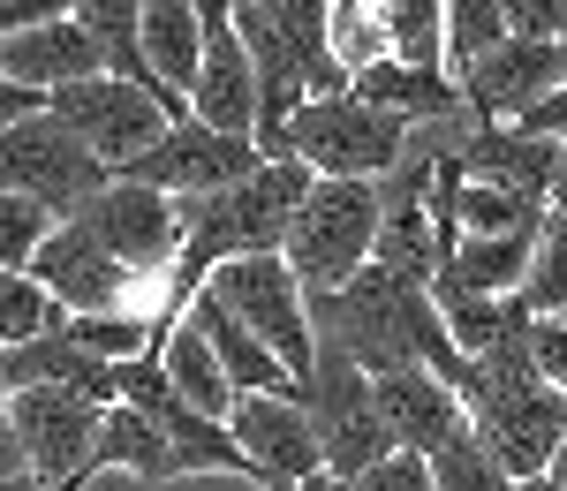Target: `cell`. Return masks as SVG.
Listing matches in <instances>:
<instances>
[{
	"instance_id": "obj_1",
	"label": "cell",
	"mask_w": 567,
	"mask_h": 491,
	"mask_svg": "<svg viewBox=\"0 0 567 491\" xmlns=\"http://www.w3.org/2000/svg\"><path fill=\"white\" fill-rule=\"evenodd\" d=\"M310 325L318 341H341L371 378L393 370V363H432L439 378H470V356L454 341V325L439 311L432 280H401L379 258L363 272H349L341 288H310Z\"/></svg>"
},
{
	"instance_id": "obj_2",
	"label": "cell",
	"mask_w": 567,
	"mask_h": 491,
	"mask_svg": "<svg viewBox=\"0 0 567 491\" xmlns=\"http://www.w3.org/2000/svg\"><path fill=\"white\" fill-rule=\"evenodd\" d=\"M310 181L318 175H310L296 152H265L250 175L219 181V189H197V197H175V212H182V258H175L182 303L213 280V265L250 258V250H280V234H288V220H296Z\"/></svg>"
},
{
	"instance_id": "obj_3",
	"label": "cell",
	"mask_w": 567,
	"mask_h": 491,
	"mask_svg": "<svg viewBox=\"0 0 567 491\" xmlns=\"http://www.w3.org/2000/svg\"><path fill=\"white\" fill-rule=\"evenodd\" d=\"M462 416L484 439V453L507 477H545L567 439V394L545 370H499V363H470L462 378Z\"/></svg>"
},
{
	"instance_id": "obj_4",
	"label": "cell",
	"mask_w": 567,
	"mask_h": 491,
	"mask_svg": "<svg viewBox=\"0 0 567 491\" xmlns=\"http://www.w3.org/2000/svg\"><path fill=\"white\" fill-rule=\"evenodd\" d=\"M379 220H386V197L379 175H318L296 205V220L280 234V258L296 265L303 288H341L349 272L371 265L379 250Z\"/></svg>"
},
{
	"instance_id": "obj_5",
	"label": "cell",
	"mask_w": 567,
	"mask_h": 491,
	"mask_svg": "<svg viewBox=\"0 0 567 491\" xmlns=\"http://www.w3.org/2000/svg\"><path fill=\"white\" fill-rule=\"evenodd\" d=\"M401 144H409V122L393 106H371L363 91H318L280 129V152H296L310 175H386Z\"/></svg>"
},
{
	"instance_id": "obj_6",
	"label": "cell",
	"mask_w": 567,
	"mask_h": 491,
	"mask_svg": "<svg viewBox=\"0 0 567 491\" xmlns=\"http://www.w3.org/2000/svg\"><path fill=\"white\" fill-rule=\"evenodd\" d=\"M205 288H213L219 303L243 317V325H250V333H258L288 370H296V394H303L310 356H318V325H310V288L296 280V265H288L280 250H250V258L213 265Z\"/></svg>"
},
{
	"instance_id": "obj_7",
	"label": "cell",
	"mask_w": 567,
	"mask_h": 491,
	"mask_svg": "<svg viewBox=\"0 0 567 491\" xmlns=\"http://www.w3.org/2000/svg\"><path fill=\"white\" fill-rule=\"evenodd\" d=\"M8 424L23 439V461L31 477L53 491H84L106 461H99V424H106V401H91L76 386H8Z\"/></svg>"
},
{
	"instance_id": "obj_8",
	"label": "cell",
	"mask_w": 567,
	"mask_h": 491,
	"mask_svg": "<svg viewBox=\"0 0 567 491\" xmlns=\"http://www.w3.org/2000/svg\"><path fill=\"white\" fill-rule=\"evenodd\" d=\"M303 408L318 424V447H326V469L333 477H363L379 453H393L386 424H379V394H371V370L341 348V341H318L303 378Z\"/></svg>"
},
{
	"instance_id": "obj_9",
	"label": "cell",
	"mask_w": 567,
	"mask_h": 491,
	"mask_svg": "<svg viewBox=\"0 0 567 491\" xmlns=\"http://www.w3.org/2000/svg\"><path fill=\"white\" fill-rule=\"evenodd\" d=\"M106 175H114V167H106L53 106H39V114H23V122L0 129V189L39 197L45 212H61V220H69Z\"/></svg>"
},
{
	"instance_id": "obj_10",
	"label": "cell",
	"mask_w": 567,
	"mask_h": 491,
	"mask_svg": "<svg viewBox=\"0 0 567 491\" xmlns=\"http://www.w3.org/2000/svg\"><path fill=\"white\" fill-rule=\"evenodd\" d=\"M45 106H53L69 129L84 136L106 167H130L136 152H144V144H159V136H167V122H175L159 91L130 84V76H114V69L76 76V84H61V91H45Z\"/></svg>"
},
{
	"instance_id": "obj_11",
	"label": "cell",
	"mask_w": 567,
	"mask_h": 491,
	"mask_svg": "<svg viewBox=\"0 0 567 491\" xmlns=\"http://www.w3.org/2000/svg\"><path fill=\"white\" fill-rule=\"evenodd\" d=\"M69 220H84L130 272H175V258H182V212H175V197H167V189H152V181H136V175H106L84 205L69 212Z\"/></svg>"
},
{
	"instance_id": "obj_12",
	"label": "cell",
	"mask_w": 567,
	"mask_h": 491,
	"mask_svg": "<svg viewBox=\"0 0 567 491\" xmlns=\"http://www.w3.org/2000/svg\"><path fill=\"white\" fill-rule=\"evenodd\" d=\"M227 424L243 439V461H250L258 491H296L303 477L326 469V447H318V424H310L303 394H235Z\"/></svg>"
},
{
	"instance_id": "obj_13",
	"label": "cell",
	"mask_w": 567,
	"mask_h": 491,
	"mask_svg": "<svg viewBox=\"0 0 567 491\" xmlns=\"http://www.w3.org/2000/svg\"><path fill=\"white\" fill-rule=\"evenodd\" d=\"M258 159H265L258 136H227L213 122H197V114H182V122H167L159 144H144L130 167H114V175H136V181H152V189H167V197H197V189H219V181L250 175Z\"/></svg>"
},
{
	"instance_id": "obj_14",
	"label": "cell",
	"mask_w": 567,
	"mask_h": 491,
	"mask_svg": "<svg viewBox=\"0 0 567 491\" xmlns=\"http://www.w3.org/2000/svg\"><path fill=\"white\" fill-rule=\"evenodd\" d=\"M560 76H567V39H523V31H507L499 45H484L454 84H462V98H470L477 114L515 122V114L537 106Z\"/></svg>"
},
{
	"instance_id": "obj_15",
	"label": "cell",
	"mask_w": 567,
	"mask_h": 491,
	"mask_svg": "<svg viewBox=\"0 0 567 491\" xmlns=\"http://www.w3.org/2000/svg\"><path fill=\"white\" fill-rule=\"evenodd\" d=\"M371 394H379V424H386L393 447L409 453H439L470 416H462V386L454 378H439L432 363H393L371 378Z\"/></svg>"
},
{
	"instance_id": "obj_16",
	"label": "cell",
	"mask_w": 567,
	"mask_h": 491,
	"mask_svg": "<svg viewBox=\"0 0 567 491\" xmlns=\"http://www.w3.org/2000/svg\"><path fill=\"white\" fill-rule=\"evenodd\" d=\"M189 114L227 136H258V76H250L235 15H205V61H197V84H189Z\"/></svg>"
},
{
	"instance_id": "obj_17",
	"label": "cell",
	"mask_w": 567,
	"mask_h": 491,
	"mask_svg": "<svg viewBox=\"0 0 567 491\" xmlns=\"http://www.w3.org/2000/svg\"><path fill=\"white\" fill-rule=\"evenodd\" d=\"M0 378H8V386H76V394H91V401H114L122 363L99 356L91 341H76L69 325H45V333H31V341L0 348Z\"/></svg>"
},
{
	"instance_id": "obj_18",
	"label": "cell",
	"mask_w": 567,
	"mask_h": 491,
	"mask_svg": "<svg viewBox=\"0 0 567 491\" xmlns=\"http://www.w3.org/2000/svg\"><path fill=\"white\" fill-rule=\"evenodd\" d=\"M0 69L31 91H61V84H76V76H99L106 53H99V39H91L84 23H76V8H69V15H45V23L8 31L0 39Z\"/></svg>"
},
{
	"instance_id": "obj_19",
	"label": "cell",
	"mask_w": 567,
	"mask_h": 491,
	"mask_svg": "<svg viewBox=\"0 0 567 491\" xmlns=\"http://www.w3.org/2000/svg\"><path fill=\"white\" fill-rule=\"evenodd\" d=\"M189 317L205 325V341L219 348V370L235 378V394H296V370H288V363L272 356V348H265L258 333H250L243 317H235L227 303H219L213 288H197V295H189Z\"/></svg>"
},
{
	"instance_id": "obj_20",
	"label": "cell",
	"mask_w": 567,
	"mask_h": 491,
	"mask_svg": "<svg viewBox=\"0 0 567 491\" xmlns=\"http://www.w3.org/2000/svg\"><path fill=\"white\" fill-rule=\"evenodd\" d=\"M349 91H363L371 106H393L401 122H432L446 106H462V84H454L446 69H416V61H401V53H379L371 69H355Z\"/></svg>"
},
{
	"instance_id": "obj_21",
	"label": "cell",
	"mask_w": 567,
	"mask_h": 491,
	"mask_svg": "<svg viewBox=\"0 0 567 491\" xmlns=\"http://www.w3.org/2000/svg\"><path fill=\"white\" fill-rule=\"evenodd\" d=\"M136 39H144L152 76L189 98V84H197V61H205V15H197V0H144Z\"/></svg>"
},
{
	"instance_id": "obj_22",
	"label": "cell",
	"mask_w": 567,
	"mask_h": 491,
	"mask_svg": "<svg viewBox=\"0 0 567 491\" xmlns=\"http://www.w3.org/2000/svg\"><path fill=\"white\" fill-rule=\"evenodd\" d=\"M99 461H106V469H130V477H144V484H175L182 477V453L167 447V431L152 424V408H136V401H106Z\"/></svg>"
},
{
	"instance_id": "obj_23",
	"label": "cell",
	"mask_w": 567,
	"mask_h": 491,
	"mask_svg": "<svg viewBox=\"0 0 567 491\" xmlns=\"http://www.w3.org/2000/svg\"><path fill=\"white\" fill-rule=\"evenodd\" d=\"M159 370L175 378V394L182 401H197V408H213V416H227L235 408V378L219 370V348L205 341V325L182 311L167 333H159Z\"/></svg>"
},
{
	"instance_id": "obj_24",
	"label": "cell",
	"mask_w": 567,
	"mask_h": 491,
	"mask_svg": "<svg viewBox=\"0 0 567 491\" xmlns=\"http://www.w3.org/2000/svg\"><path fill=\"white\" fill-rule=\"evenodd\" d=\"M529 250H537V227H492V234H454L446 250V272L470 280V288H492V295H515L529 272Z\"/></svg>"
},
{
	"instance_id": "obj_25",
	"label": "cell",
	"mask_w": 567,
	"mask_h": 491,
	"mask_svg": "<svg viewBox=\"0 0 567 491\" xmlns=\"http://www.w3.org/2000/svg\"><path fill=\"white\" fill-rule=\"evenodd\" d=\"M379 23H386V45L416 69H446V0H371ZM454 76V69H446Z\"/></svg>"
},
{
	"instance_id": "obj_26",
	"label": "cell",
	"mask_w": 567,
	"mask_h": 491,
	"mask_svg": "<svg viewBox=\"0 0 567 491\" xmlns=\"http://www.w3.org/2000/svg\"><path fill=\"white\" fill-rule=\"evenodd\" d=\"M523 303L537 317H567V205H545L537 220V250L523 272Z\"/></svg>"
},
{
	"instance_id": "obj_27",
	"label": "cell",
	"mask_w": 567,
	"mask_h": 491,
	"mask_svg": "<svg viewBox=\"0 0 567 491\" xmlns=\"http://www.w3.org/2000/svg\"><path fill=\"white\" fill-rule=\"evenodd\" d=\"M45 325H69V311L53 303V288H45L31 265H0V348L31 341Z\"/></svg>"
},
{
	"instance_id": "obj_28",
	"label": "cell",
	"mask_w": 567,
	"mask_h": 491,
	"mask_svg": "<svg viewBox=\"0 0 567 491\" xmlns=\"http://www.w3.org/2000/svg\"><path fill=\"white\" fill-rule=\"evenodd\" d=\"M69 333H76V341H91L99 356L130 363V356H152V348H159L167 317H152V311H84V317H69Z\"/></svg>"
},
{
	"instance_id": "obj_29",
	"label": "cell",
	"mask_w": 567,
	"mask_h": 491,
	"mask_svg": "<svg viewBox=\"0 0 567 491\" xmlns=\"http://www.w3.org/2000/svg\"><path fill=\"white\" fill-rule=\"evenodd\" d=\"M432 469H439V491H515V477L484 453V439L470 431V424H462V431L432 453Z\"/></svg>"
},
{
	"instance_id": "obj_30",
	"label": "cell",
	"mask_w": 567,
	"mask_h": 491,
	"mask_svg": "<svg viewBox=\"0 0 567 491\" xmlns=\"http://www.w3.org/2000/svg\"><path fill=\"white\" fill-rule=\"evenodd\" d=\"M326 45H333V61L341 69H371L379 53H393L386 45V23H379V8L371 0H333V23H326Z\"/></svg>"
},
{
	"instance_id": "obj_31",
	"label": "cell",
	"mask_w": 567,
	"mask_h": 491,
	"mask_svg": "<svg viewBox=\"0 0 567 491\" xmlns=\"http://www.w3.org/2000/svg\"><path fill=\"white\" fill-rule=\"evenodd\" d=\"M499 39H507V8L499 0H446V69L454 76Z\"/></svg>"
},
{
	"instance_id": "obj_32",
	"label": "cell",
	"mask_w": 567,
	"mask_h": 491,
	"mask_svg": "<svg viewBox=\"0 0 567 491\" xmlns=\"http://www.w3.org/2000/svg\"><path fill=\"white\" fill-rule=\"evenodd\" d=\"M61 212H45L39 197H23V189H0V265H31L39 258V242L53 234Z\"/></svg>"
},
{
	"instance_id": "obj_33",
	"label": "cell",
	"mask_w": 567,
	"mask_h": 491,
	"mask_svg": "<svg viewBox=\"0 0 567 491\" xmlns=\"http://www.w3.org/2000/svg\"><path fill=\"white\" fill-rule=\"evenodd\" d=\"M349 491H439V469H432V453L393 447V453H379L363 477H349Z\"/></svg>"
},
{
	"instance_id": "obj_34",
	"label": "cell",
	"mask_w": 567,
	"mask_h": 491,
	"mask_svg": "<svg viewBox=\"0 0 567 491\" xmlns=\"http://www.w3.org/2000/svg\"><path fill=\"white\" fill-rule=\"evenodd\" d=\"M507 8V31L523 39H567V0H499Z\"/></svg>"
},
{
	"instance_id": "obj_35",
	"label": "cell",
	"mask_w": 567,
	"mask_h": 491,
	"mask_svg": "<svg viewBox=\"0 0 567 491\" xmlns=\"http://www.w3.org/2000/svg\"><path fill=\"white\" fill-rule=\"evenodd\" d=\"M515 122H523L529 136H553V144H567V76H560V84H553V91H545L537 106H523Z\"/></svg>"
},
{
	"instance_id": "obj_36",
	"label": "cell",
	"mask_w": 567,
	"mask_h": 491,
	"mask_svg": "<svg viewBox=\"0 0 567 491\" xmlns=\"http://www.w3.org/2000/svg\"><path fill=\"white\" fill-rule=\"evenodd\" d=\"M537 370L567 394V317H537Z\"/></svg>"
},
{
	"instance_id": "obj_37",
	"label": "cell",
	"mask_w": 567,
	"mask_h": 491,
	"mask_svg": "<svg viewBox=\"0 0 567 491\" xmlns=\"http://www.w3.org/2000/svg\"><path fill=\"white\" fill-rule=\"evenodd\" d=\"M39 106H45V91L16 84V76L0 69V129H8V122H23V114H39Z\"/></svg>"
},
{
	"instance_id": "obj_38",
	"label": "cell",
	"mask_w": 567,
	"mask_h": 491,
	"mask_svg": "<svg viewBox=\"0 0 567 491\" xmlns=\"http://www.w3.org/2000/svg\"><path fill=\"white\" fill-rule=\"evenodd\" d=\"M16 477H31V461H23V439H16V424H8V408H0V491L16 484Z\"/></svg>"
},
{
	"instance_id": "obj_39",
	"label": "cell",
	"mask_w": 567,
	"mask_h": 491,
	"mask_svg": "<svg viewBox=\"0 0 567 491\" xmlns=\"http://www.w3.org/2000/svg\"><path fill=\"white\" fill-rule=\"evenodd\" d=\"M296 491H349V477H333V469H318V477H303Z\"/></svg>"
},
{
	"instance_id": "obj_40",
	"label": "cell",
	"mask_w": 567,
	"mask_h": 491,
	"mask_svg": "<svg viewBox=\"0 0 567 491\" xmlns=\"http://www.w3.org/2000/svg\"><path fill=\"white\" fill-rule=\"evenodd\" d=\"M553 205H567V144H560V175H553Z\"/></svg>"
},
{
	"instance_id": "obj_41",
	"label": "cell",
	"mask_w": 567,
	"mask_h": 491,
	"mask_svg": "<svg viewBox=\"0 0 567 491\" xmlns=\"http://www.w3.org/2000/svg\"><path fill=\"white\" fill-rule=\"evenodd\" d=\"M197 15H235V0H197Z\"/></svg>"
},
{
	"instance_id": "obj_42",
	"label": "cell",
	"mask_w": 567,
	"mask_h": 491,
	"mask_svg": "<svg viewBox=\"0 0 567 491\" xmlns=\"http://www.w3.org/2000/svg\"><path fill=\"white\" fill-rule=\"evenodd\" d=\"M8 491H53V484H39V477H16V484H8Z\"/></svg>"
},
{
	"instance_id": "obj_43",
	"label": "cell",
	"mask_w": 567,
	"mask_h": 491,
	"mask_svg": "<svg viewBox=\"0 0 567 491\" xmlns=\"http://www.w3.org/2000/svg\"><path fill=\"white\" fill-rule=\"evenodd\" d=\"M0 401H8V378H0Z\"/></svg>"
}]
</instances>
